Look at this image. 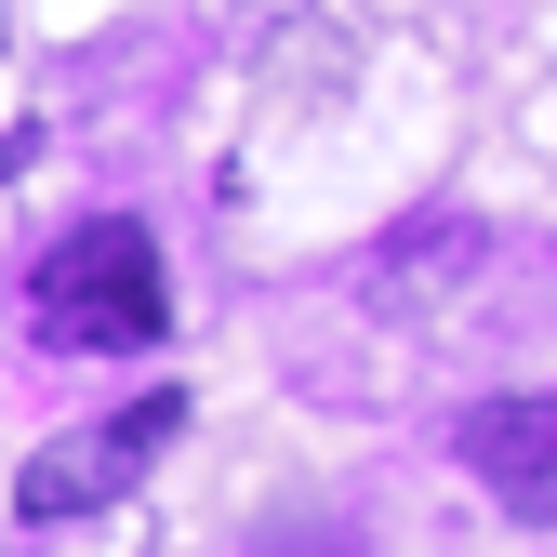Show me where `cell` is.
Segmentation results:
<instances>
[{
    "label": "cell",
    "instance_id": "1",
    "mask_svg": "<svg viewBox=\"0 0 557 557\" xmlns=\"http://www.w3.org/2000/svg\"><path fill=\"white\" fill-rule=\"evenodd\" d=\"M40 345H66V359H133V345L173 332V293H160V239L147 226H81L40 252Z\"/></svg>",
    "mask_w": 557,
    "mask_h": 557
},
{
    "label": "cell",
    "instance_id": "3",
    "mask_svg": "<svg viewBox=\"0 0 557 557\" xmlns=\"http://www.w3.org/2000/svg\"><path fill=\"white\" fill-rule=\"evenodd\" d=\"M465 478H478V492H492L505 518H531V531H557V398H478L465 411Z\"/></svg>",
    "mask_w": 557,
    "mask_h": 557
},
{
    "label": "cell",
    "instance_id": "4",
    "mask_svg": "<svg viewBox=\"0 0 557 557\" xmlns=\"http://www.w3.org/2000/svg\"><path fill=\"white\" fill-rule=\"evenodd\" d=\"M478 265V226H438V239H398L385 252V306H425V278H465Z\"/></svg>",
    "mask_w": 557,
    "mask_h": 557
},
{
    "label": "cell",
    "instance_id": "2",
    "mask_svg": "<svg viewBox=\"0 0 557 557\" xmlns=\"http://www.w3.org/2000/svg\"><path fill=\"white\" fill-rule=\"evenodd\" d=\"M186 438V398L160 385V398H120L107 425H81V438H53V451H27V478H14V518H94V505H133L147 492V465Z\"/></svg>",
    "mask_w": 557,
    "mask_h": 557
}]
</instances>
